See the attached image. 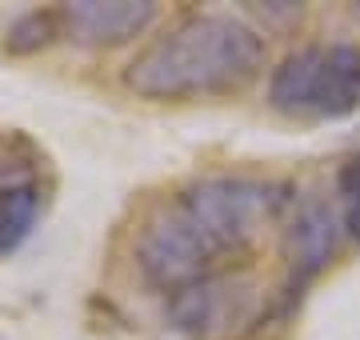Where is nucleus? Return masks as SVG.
<instances>
[{
	"label": "nucleus",
	"instance_id": "nucleus-1",
	"mask_svg": "<svg viewBox=\"0 0 360 340\" xmlns=\"http://www.w3.org/2000/svg\"><path fill=\"white\" fill-rule=\"evenodd\" d=\"M264 68V37L240 16L200 13L136 53L124 84L144 100H205L245 89Z\"/></svg>",
	"mask_w": 360,
	"mask_h": 340
},
{
	"label": "nucleus",
	"instance_id": "nucleus-2",
	"mask_svg": "<svg viewBox=\"0 0 360 340\" xmlns=\"http://www.w3.org/2000/svg\"><path fill=\"white\" fill-rule=\"evenodd\" d=\"M176 204L220 252V261L232 264L257 244L264 224L281 216L284 188L269 181H252V176H205V181L188 184L176 197Z\"/></svg>",
	"mask_w": 360,
	"mask_h": 340
},
{
	"label": "nucleus",
	"instance_id": "nucleus-3",
	"mask_svg": "<svg viewBox=\"0 0 360 340\" xmlns=\"http://www.w3.org/2000/svg\"><path fill=\"white\" fill-rule=\"evenodd\" d=\"M269 105L284 117H352L360 108V48L309 44L288 53L269 80Z\"/></svg>",
	"mask_w": 360,
	"mask_h": 340
},
{
	"label": "nucleus",
	"instance_id": "nucleus-4",
	"mask_svg": "<svg viewBox=\"0 0 360 340\" xmlns=\"http://www.w3.org/2000/svg\"><path fill=\"white\" fill-rule=\"evenodd\" d=\"M257 313H260L257 280L248 273H232V268L180 288L168 301L172 325L196 340H224L252 325Z\"/></svg>",
	"mask_w": 360,
	"mask_h": 340
},
{
	"label": "nucleus",
	"instance_id": "nucleus-5",
	"mask_svg": "<svg viewBox=\"0 0 360 340\" xmlns=\"http://www.w3.org/2000/svg\"><path fill=\"white\" fill-rule=\"evenodd\" d=\"M65 20V37L92 44V48H112V44H129L153 28L156 4L148 0H77L60 8Z\"/></svg>",
	"mask_w": 360,
	"mask_h": 340
},
{
	"label": "nucleus",
	"instance_id": "nucleus-6",
	"mask_svg": "<svg viewBox=\"0 0 360 340\" xmlns=\"http://www.w3.org/2000/svg\"><path fill=\"white\" fill-rule=\"evenodd\" d=\"M336 240H340V221L328 212V204H321V200H304V204L292 212L288 233H284L288 264H292L300 276L321 273L324 264L333 261Z\"/></svg>",
	"mask_w": 360,
	"mask_h": 340
},
{
	"label": "nucleus",
	"instance_id": "nucleus-7",
	"mask_svg": "<svg viewBox=\"0 0 360 340\" xmlns=\"http://www.w3.org/2000/svg\"><path fill=\"white\" fill-rule=\"evenodd\" d=\"M40 184L37 181H25V184H13L0 192V256H8L25 244L32 228H37V216H40Z\"/></svg>",
	"mask_w": 360,
	"mask_h": 340
},
{
	"label": "nucleus",
	"instance_id": "nucleus-8",
	"mask_svg": "<svg viewBox=\"0 0 360 340\" xmlns=\"http://www.w3.org/2000/svg\"><path fill=\"white\" fill-rule=\"evenodd\" d=\"M56 37H65V20L60 8H37V13L16 16L8 32H4V48L13 56H32L40 48H49Z\"/></svg>",
	"mask_w": 360,
	"mask_h": 340
},
{
	"label": "nucleus",
	"instance_id": "nucleus-9",
	"mask_svg": "<svg viewBox=\"0 0 360 340\" xmlns=\"http://www.w3.org/2000/svg\"><path fill=\"white\" fill-rule=\"evenodd\" d=\"M336 192H340V209H345V216H340L345 221V233L352 240H360V152L340 164Z\"/></svg>",
	"mask_w": 360,
	"mask_h": 340
}]
</instances>
